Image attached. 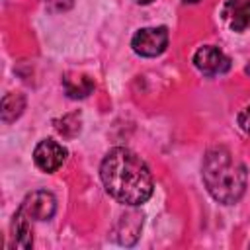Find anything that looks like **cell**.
<instances>
[{"mask_svg": "<svg viewBox=\"0 0 250 250\" xmlns=\"http://www.w3.org/2000/svg\"><path fill=\"white\" fill-rule=\"evenodd\" d=\"M141 229H143V213L127 211L117 221V229H115L117 242L123 246H133L141 236Z\"/></svg>", "mask_w": 250, "mask_h": 250, "instance_id": "8", "label": "cell"}, {"mask_svg": "<svg viewBox=\"0 0 250 250\" xmlns=\"http://www.w3.org/2000/svg\"><path fill=\"white\" fill-rule=\"evenodd\" d=\"M62 86H64L66 96L72 100L86 98L94 92V82L84 74H66L62 78Z\"/></svg>", "mask_w": 250, "mask_h": 250, "instance_id": "10", "label": "cell"}, {"mask_svg": "<svg viewBox=\"0 0 250 250\" xmlns=\"http://www.w3.org/2000/svg\"><path fill=\"white\" fill-rule=\"evenodd\" d=\"M193 64L205 76L225 74L230 68V59L215 45H203L193 55Z\"/></svg>", "mask_w": 250, "mask_h": 250, "instance_id": "5", "label": "cell"}, {"mask_svg": "<svg viewBox=\"0 0 250 250\" xmlns=\"http://www.w3.org/2000/svg\"><path fill=\"white\" fill-rule=\"evenodd\" d=\"M166 45H168V29L164 25L143 27L131 39L133 51L141 57H156V55L164 53Z\"/></svg>", "mask_w": 250, "mask_h": 250, "instance_id": "3", "label": "cell"}, {"mask_svg": "<svg viewBox=\"0 0 250 250\" xmlns=\"http://www.w3.org/2000/svg\"><path fill=\"white\" fill-rule=\"evenodd\" d=\"M25 109V98L21 94L10 92L2 98V121L4 123H12L16 121Z\"/></svg>", "mask_w": 250, "mask_h": 250, "instance_id": "11", "label": "cell"}, {"mask_svg": "<svg viewBox=\"0 0 250 250\" xmlns=\"http://www.w3.org/2000/svg\"><path fill=\"white\" fill-rule=\"evenodd\" d=\"M66 154L68 152L62 145H59L53 139H43L33 150V160H35V166L39 170L51 174L62 166V162L66 160Z\"/></svg>", "mask_w": 250, "mask_h": 250, "instance_id": "6", "label": "cell"}, {"mask_svg": "<svg viewBox=\"0 0 250 250\" xmlns=\"http://www.w3.org/2000/svg\"><path fill=\"white\" fill-rule=\"evenodd\" d=\"M20 211L31 221H49L57 211V199L47 189H37L25 195Z\"/></svg>", "mask_w": 250, "mask_h": 250, "instance_id": "4", "label": "cell"}, {"mask_svg": "<svg viewBox=\"0 0 250 250\" xmlns=\"http://www.w3.org/2000/svg\"><path fill=\"white\" fill-rule=\"evenodd\" d=\"M244 70H246V74H250V64H246V68H244Z\"/></svg>", "mask_w": 250, "mask_h": 250, "instance_id": "15", "label": "cell"}, {"mask_svg": "<svg viewBox=\"0 0 250 250\" xmlns=\"http://www.w3.org/2000/svg\"><path fill=\"white\" fill-rule=\"evenodd\" d=\"M236 121H238V127H240L244 133H248V135H250V105H248V107H244V109L238 113Z\"/></svg>", "mask_w": 250, "mask_h": 250, "instance_id": "12", "label": "cell"}, {"mask_svg": "<svg viewBox=\"0 0 250 250\" xmlns=\"http://www.w3.org/2000/svg\"><path fill=\"white\" fill-rule=\"evenodd\" d=\"M201 176L211 197L223 205L236 203L246 191L248 172L225 146H213L205 152Z\"/></svg>", "mask_w": 250, "mask_h": 250, "instance_id": "2", "label": "cell"}, {"mask_svg": "<svg viewBox=\"0 0 250 250\" xmlns=\"http://www.w3.org/2000/svg\"><path fill=\"white\" fill-rule=\"evenodd\" d=\"M100 178L105 191L129 207L143 205L152 195V174L146 162L125 146L111 148L100 166Z\"/></svg>", "mask_w": 250, "mask_h": 250, "instance_id": "1", "label": "cell"}, {"mask_svg": "<svg viewBox=\"0 0 250 250\" xmlns=\"http://www.w3.org/2000/svg\"><path fill=\"white\" fill-rule=\"evenodd\" d=\"M31 219H27L20 209L16 211L14 219H12V227H10V238H12V246L21 248V250H29L33 246V234H31Z\"/></svg>", "mask_w": 250, "mask_h": 250, "instance_id": "9", "label": "cell"}, {"mask_svg": "<svg viewBox=\"0 0 250 250\" xmlns=\"http://www.w3.org/2000/svg\"><path fill=\"white\" fill-rule=\"evenodd\" d=\"M225 23L232 31H244L250 27V0H227L221 8Z\"/></svg>", "mask_w": 250, "mask_h": 250, "instance_id": "7", "label": "cell"}, {"mask_svg": "<svg viewBox=\"0 0 250 250\" xmlns=\"http://www.w3.org/2000/svg\"><path fill=\"white\" fill-rule=\"evenodd\" d=\"M137 4H150V2H154V0H135Z\"/></svg>", "mask_w": 250, "mask_h": 250, "instance_id": "13", "label": "cell"}, {"mask_svg": "<svg viewBox=\"0 0 250 250\" xmlns=\"http://www.w3.org/2000/svg\"><path fill=\"white\" fill-rule=\"evenodd\" d=\"M184 2H189V4H197L199 0H184Z\"/></svg>", "mask_w": 250, "mask_h": 250, "instance_id": "14", "label": "cell"}]
</instances>
